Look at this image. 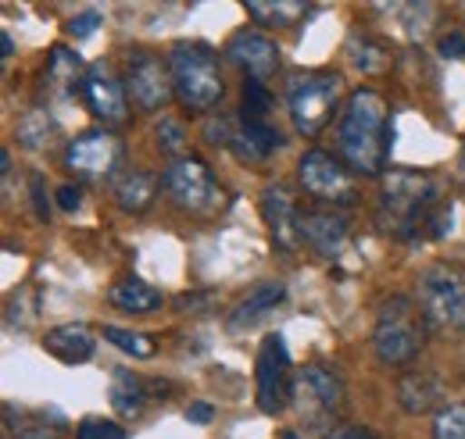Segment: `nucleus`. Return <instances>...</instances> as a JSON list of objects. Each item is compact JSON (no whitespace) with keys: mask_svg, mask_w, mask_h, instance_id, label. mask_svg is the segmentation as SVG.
<instances>
[{"mask_svg":"<svg viewBox=\"0 0 465 439\" xmlns=\"http://www.w3.org/2000/svg\"><path fill=\"white\" fill-rule=\"evenodd\" d=\"M422 346H426V318H422L419 304H411L408 297L383 300L376 329H372L376 357L391 368H405L422 354Z\"/></svg>","mask_w":465,"mask_h":439,"instance_id":"nucleus-4","label":"nucleus"},{"mask_svg":"<svg viewBox=\"0 0 465 439\" xmlns=\"http://www.w3.org/2000/svg\"><path fill=\"white\" fill-rule=\"evenodd\" d=\"M44 350L51 357H58L61 365H83V361L94 357L97 339H94V332L86 329V326L68 322V326H54V329L44 336Z\"/></svg>","mask_w":465,"mask_h":439,"instance_id":"nucleus-20","label":"nucleus"},{"mask_svg":"<svg viewBox=\"0 0 465 439\" xmlns=\"http://www.w3.org/2000/svg\"><path fill=\"white\" fill-rule=\"evenodd\" d=\"M344 93V79L337 72H308L297 75L287 86V108L291 122L301 136H315L341 104Z\"/></svg>","mask_w":465,"mask_h":439,"instance_id":"nucleus-6","label":"nucleus"},{"mask_svg":"<svg viewBox=\"0 0 465 439\" xmlns=\"http://www.w3.org/2000/svg\"><path fill=\"white\" fill-rule=\"evenodd\" d=\"M223 54H226V61L236 64L247 79H258V83H265V79L276 75V68H280V47H276L265 33H254V29H240L230 44H226Z\"/></svg>","mask_w":465,"mask_h":439,"instance_id":"nucleus-13","label":"nucleus"},{"mask_svg":"<svg viewBox=\"0 0 465 439\" xmlns=\"http://www.w3.org/2000/svg\"><path fill=\"white\" fill-rule=\"evenodd\" d=\"M433 439H465V404H451L433 418Z\"/></svg>","mask_w":465,"mask_h":439,"instance_id":"nucleus-31","label":"nucleus"},{"mask_svg":"<svg viewBox=\"0 0 465 439\" xmlns=\"http://www.w3.org/2000/svg\"><path fill=\"white\" fill-rule=\"evenodd\" d=\"M308 11H312V7L301 4V0H272V4H265V0H251V4H247V15H251V18H258L262 25H280V29L297 25Z\"/></svg>","mask_w":465,"mask_h":439,"instance_id":"nucleus-26","label":"nucleus"},{"mask_svg":"<svg viewBox=\"0 0 465 439\" xmlns=\"http://www.w3.org/2000/svg\"><path fill=\"white\" fill-rule=\"evenodd\" d=\"M287 300V282H280V278H265V282H258L236 307L230 311V318H226V329L230 332H243V329H254L262 318H269L280 304Z\"/></svg>","mask_w":465,"mask_h":439,"instance_id":"nucleus-17","label":"nucleus"},{"mask_svg":"<svg viewBox=\"0 0 465 439\" xmlns=\"http://www.w3.org/2000/svg\"><path fill=\"white\" fill-rule=\"evenodd\" d=\"M419 311L433 329H465V268L451 261H433L415 282Z\"/></svg>","mask_w":465,"mask_h":439,"instance_id":"nucleus-5","label":"nucleus"},{"mask_svg":"<svg viewBox=\"0 0 465 439\" xmlns=\"http://www.w3.org/2000/svg\"><path fill=\"white\" fill-rule=\"evenodd\" d=\"M440 400H444V383L426 368L405 372L398 379V404L408 415H430L440 407Z\"/></svg>","mask_w":465,"mask_h":439,"instance_id":"nucleus-19","label":"nucleus"},{"mask_svg":"<svg viewBox=\"0 0 465 439\" xmlns=\"http://www.w3.org/2000/svg\"><path fill=\"white\" fill-rule=\"evenodd\" d=\"M112 407H115L122 418H140L143 415V407H147V396H151V389L147 383L133 372V368H115V376H112Z\"/></svg>","mask_w":465,"mask_h":439,"instance_id":"nucleus-23","label":"nucleus"},{"mask_svg":"<svg viewBox=\"0 0 465 439\" xmlns=\"http://www.w3.org/2000/svg\"><path fill=\"white\" fill-rule=\"evenodd\" d=\"M29 190H33V208H36V219L47 221V219H51V200H47V186H44V175H40V171L29 179Z\"/></svg>","mask_w":465,"mask_h":439,"instance_id":"nucleus-37","label":"nucleus"},{"mask_svg":"<svg viewBox=\"0 0 465 439\" xmlns=\"http://www.w3.org/2000/svg\"><path fill=\"white\" fill-rule=\"evenodd\" d=\"M283 147V132L272 125V122H243L240 118V129L232 136V154L247 165H262L269 154H276Z\"/></svg>","mask_w":465,"mask_h":439,"instance_id":"nucleus-18","label":"nucleus"},{"mask_svg":"<svg viewBox=\"0 0 465 439\" xmlns=\"http://www.w3.org/2000/svg\"><path fill=\"white\" fill-rule=\"evenodd\" d=\"M283 439H301L297 433H283Z\"/></svg>","mask_w":465,"mask_h":439,"instance_id":"nucleus-45","label":"nucleus"},{"mask_svg":"<svg viewBox=\"0 0 465 439\" xmlns=\"http://www.w3.org/2000/svg\"><path fill=\"white\" fill-rule=\"evenodd\" d=\"M169 75H173V90L179 104L190 111H212L226 86H223V68H219V54L208 44L197 40H183L169 51Z\"/></svg>","mask_w":465,"mask_h":439,"instance_id":"nucleus-3","label":"nucleus"},{"mask_svg":"<svg viewBox=\"0 0 465 439\" xmlns=\"http://www.w3.org/2000/svg\"><path fill=\"white\" fill-rule=\"evenodd\" d=\"M118 161H122V143L108 129H90L83 136H75L64 151V168L75 171L79 179H108L115 175Z\"/></svg>","mask_w":465,"mask_h":439,"instance_id":"nucleus-11","label":"nucleus"},{"mask_svg":"<svg viewBox=\"0 0 465 439\" xmlns=\"http://www.w3.org/2000/svg\"><path fill=\"white\" fill-rule=\"evenodd\" d=\"M0 51H4V61L15 54V40H11V33H0Z\"/></svg>","mask_w":465,"mask_h":439,"instance_id":"nucleus-43","label":"nucleus"},{"mask_svg":"<svg viewBox=\"0 0 465 439\" xmlns=\"http://www.w3.org/2000/svg\"><path fill=\"white\" fill-rule=\"evenodd\" d=\"M201 304H212V293H183V297H175V311H183V315H197V307Z\"/></svg>","mask_w":465,"mask_h":439,"instance_id":"nucleus-40","label":"nucleus"},{"mask_svg":"<svg viewBox=\"0 0 465 439\" xmlns=\"http://www.w3.org/2000/svg\"><path fill=\"white\" fill-rule=\"evenodd\" d=\"M455 208L440 193L437 179L415 168H401L383 175L376 200V229L398 243L444 239L451 232Z\"/></svg>","mask_w":465,"mask_h":439,"instance_id":"nucleus-1","label":"nucleus"},{"mask_svg":"<svg viewBox=\"0 0 465 439\" xmlns=\"http://www.w3.org/2000/svg\"><path fill=\"white\" fill-rule=\"evenodd\" d=\"M262 219L269 225L272 243L283 254H293L304 243L301 239V211H297L287 186H265V193H262Z\"/></svg>","mask_w":465,"mask_h":439,"instance_id":"nucleus-15","label":"nucleus"},{"mask_svg":"<svg viewBox=\"0 0 465 439\" xmlns=\"http://www.w3.org/2000/svg\"><path fill=\"white\" fill-rule=\"evenodd\" d=\"M58 208L64 215H75L79 208H83V190L75 186V182H64L58 186Z\"/></svg>","mask_w":465,"mask_h":439,"instance_id":"nucleus-39","label":"nucleus"},{"mask_svg":"<svg viewBox=\"0 0 465 439\" xmlns=\"http://www.w3.org/2000/svg\"><path fill=\"white\" fill-rule=\"evenodd\" d=\"M104 18H101V11H83V15H75L72 22H68V33L75 36V40H86V36H94L97 33V25H101Z\"/></svg>","mask_w":465,"mask_h":439,"instance_id":"nucleus-36","label":"nucleus"},{"mask_svg":"<svg viewBox=\"0 0 465 439\" xmlns=\"http://www.w3.org/2000/svg\"><path fill=\"white\" fill-rule=\"evenodd\" d=\"M173 75L169 64H162L154 54L136 51L125 68V97L140 111H162L173 97Z\"/></svg>","mask_w":465,"mask_h":439,"instance_id":"nucleus-12","label":"nucleus"},{"mask_svg":"<svg viewBox=\"0 0 465 439\" xmlns=\"http://www.w3.org/2000/svg\"><path fill=\"white\" fill-rule=\"evenodd\" d=\"M83 101L86 108L94 111L104 125H122L125 122V86L115 79V72L97 61L86 68V79H83Z\"/></svg>","mask_w":465,"mask_h":439,"instance_id":"nucleus-14","label":"nucleus"},{"mask_svg":"<svg viewBox=\"0 0 465 439\" xmlns=\"http://www.w3.org/2000/svg\"><path fill=\"white\" fill-rule=\"evenodd\" d=\"M459 171H462V182H465V147H462V158H459Z\"/></svg>","mask_w":465,"mask_h":439,"instance_id":"nucleus-44","label":"nucleus"},{"mask_svg":"<svg viewBox=\"0 0 465 439\" xmlns=\"http://www.w3.org/2000/svg\"><path fill=\"white\" fill-rule=\"evenodd\" d=\"M344 379L330 365H308L293 383V404L308 422H330L344 411Z\"/></svg>","mask_w":465,"mask_h":439,"instance_id":"nucleus-10","label":"nucleus"},{"mask_svg":"<svg viewBox=\"0 0 465 439\" xmlns=\"http://www.w3.org/2000/svg\"><path fill=\"white\" fill-rule=\"evenodd\" d=\"M18 143L25 147V151H44L47 143H51V136H54V122H51V111L44 108H33L22 114V122H18Z\"/></svg>","mask_w":465,"mask_h":439,"instance_id":"nucleus-27","label":"nucleus"},{"mask_svg":"<svg viewBox=\"0 0 465 439\" xmlns=\"http://www.w3.org/2000/svg\"><path fill=\"white\" fill-rule=\"evenodd\" d=\"M401 15H405L408 36H411V40H422L426 29H430V18H433V4H405Z\"/></svg>","mask_w":465,"mask_h":439,"instance_id":"nucleus-33","label":"nucleus"},{"mask_svg":"<svg viewBox=\"0 0 465 439\" xmlns=\"http://www.w3.org/2000/svg\"><path fill=\"white\" fill-rule=\"evenodd\" d=\"M326 439H376V433H369L365 425H341V429H333Z\"/></svg>","mask_w":465,"mask_h":439,"instance_id":"nucleus-42","label":"nucleus"},{"mask_svg":"<svg viewBox=\"0 0 465 439\" xmlns=\"http://www.w3.org/2000/svg\"><path fill=\"white\" fill-rule=\"evenodd\" d=\"M297 179L308 197H315L319 204H330V208H351L358 197L351 171L326 151H304L297 161Z\"/></svg>","mask_w":465,"mask_h":439,"instance_id":"nucleus-9","label":"nucleus"},{"mask_svg":"<svg viewBox=\"0 0 465 439\" xmlns=\"http://www.w3.org/2000/svg\"><path fill=\"white\" fill-rule=\"evenodd\" d=\"M348 54H351V64H354L358 72H365V75H372V72H383V68H387V61H391L387 47H380L376 40H369V36H358V33L351 36Z\"/></svg>","mask_w":465,"mask_h":439,"instance_id":"nucleus-28","label":"nucleus"},{"mask_svg":"<svg viewBox=\"0 0 465 439\" xmlns=\"http://www.w3.org/2000/svg\"><path fill=\"white\" fill-rule=\"evenodd\" d=\"M232 136H236V129H232V122L226 114H212L204 122V140L212 147H232Z\"/></svg>","mask_w":465,"mask_h":439,"instance_id":"nucleus-35","label":"nucleus"},{"mask_svg":"<svg viewBox=\"0 0 465 439\" xmlns=\"http://www.w3.org/2000/svg\"><path fill=\"white\" fill-rule=\"evenodd\" d=\"M104 339L122 350V354H133V357H154V339L143 336V332H133V329H118V326H104Z\"/></svg>","mask_w":465,"mask_h":439,"instance_id":"nucleus-29","label":"nucleus"},{"mask_svg":"<svg viewBox=\"0 0 465 439\" xmlns=\"http://www.w3.org/2000/svg\"><path fill=\"white\" fill-rule=\"evenodd\" d=\"M162 186L175 208L190 215H215L223 204V190L201 158H175L162 175Z\"/></svg>","mask_w":465,"mask_h":439,"instance_id":"nucleus-7","label":"nucleus"},{"mask_svg":"<svg viewBox=\"0 0 465 439\" xmlns=\"http://www.w3.org/2000/svg\"><path fill=\"white\" fill-rule=\"evenodd\" d=\"M301 239L326 261H337L351 239L348 219L341 211H304L301 215Z\"/></svg>","mask_w":465,"mask_h":439,"instance_id":"nucleus-16","label":"nucleus"},{"mask_svg":"<svg viewBox=\"0 0 465 439\" xmlns=\"http://www.w3.org/2000/svg\"><path fill=\"white\" fill-rule=\"evenodd\" d=\"M79 439H125V429L108 422V418H83L79 422Z\"/></svg>","mask_w":465,"mask_h":439,"instance_id":"nucleus-34","label":"nucleus"},{"mask_svg":"<svg viewBox=\"0 0 465 439\" xmlns=\"http://www.w3.org/2000/svg\"><path fill=\"white\" fill-rule=\"evenodd\" d=\"M4 418H7V433L11 439H58L61 436V415H47V411H29V407H15L7 404L4 407Z\"/></svg>","mask_w":465,"mask_h":439,"instance_id":"nucleus-22","label":"nucleus"},{"mask_svg":"<svg viewBox=\"0 0 465 439\" xmlns=\"http://www.w3.org/2000/svg\"><path fill=\"white\" fill-rule=\"evenodd\" d=\"M154 136H158V147L165 151V154H183V147H186V129H183V122H175V118H162L158 122V129H154Z\"/></svg>","mask_w":465,"mask_h":439,"instance_id":"nucleus-32","label":"nucleus"},{"mask_svg":"<svg viewBox=\"0 0 465 439\" xmlns=\"http://www.w3.org/2000/svg\"><path fill=\"white\" fill-rule=\"evenodd\" d=\"M254 379H258V411L262 415H283L293 404V372H291V350H287V339L280 332H269L258 346V368H254Z\"/></svg>","mask_w":465,"mask_h":439,"instance_id":"nucleus-8","label":"nucleus"},{"mask_svg":"<svg viewBox=\"0 0 465 439\" xmlns=\"http://www.w3.org/2000/svg\"><path fill=\"white\" fill-rule=\"evenodd\" d=\"M269 111H272V97H269L265 83L247 79V83H243V104H240V118H243V122H269Z\"/></svg>","mask_w":465,"mask_h":439,"instance_id":"nucleus-30","label":"nucleus"},{"mask_svg":"<svg viewBox=\"0 0 465 439\" xmlns=\"http://www.w3.org/2000/svg\"><path fill=\"white\" fill-rule=\"evenodd\" d=\"M158 182H162L158 175H151V171H143V168H129L125 175H118L115 186H112L115 204L122 211H133V215L147 211L151 200H154V193H158Z\"/></svg>","mask_w":465,"mask_h":439,"instance_id":"nucleus-21","label":"nucleus"},{"mask_svg":"<svg viewBox=\"0 0 465 439\" xmlns=\"http://www.w3.org/2000/svg\"><path fill=\"white\" fill-rule=\"evenodd\" d=\"M83 79H86V72H83V57L75 54V51H68V47H51V57H47V72H44V83H51V86H58L64 93H83Z\"/></svg>","mask_w":465,"mask_h":439,"instance_id":"nucleus-24","label":"nucleus"},{"mask_svg":"<svg viewBox=\"0 0 465 439\" xmlns=\"http://www.w3.org/2000/svg\"><path fill=\"white\" fill-rule=\"evenodd\" d=\"M212 418H215V407L204 404V400H197V404L186 407V422H190V425H208Z\"/></svg>","mask_w":465,"mask_h":439,"instance_id":"nucleus-41","label":"nucleus"},{"mask_svg":"<svg viewBox=\"0 0 465 439\" xmlns=\"http://www.w3.org/2000/svg\"><path fill=\"white\" fill-rule=\"evenodd\" d=\"M108 297H112V304H115L118 311H129V315H147V311L162 307V293L154 286H147L143 278H136V275L115 282Z\"/></svg>","mask_w":465,"mask_h":439,"instance_id":"nucleus-25","label":"nucleus"},{"mask_svg":"<svg viewBox=\"0 0 465 439\" xmlns=\"http://www.w3.org/2000/svg\"><path fill=\"white\" fill-rule=\"evenodd\" d=\"M394 122L376 90H354L337 114V154L351 175L376 179L391 165Z\"/></svg>","mask_w":465,"mask_h":439,"instance_id":"nucleus-2","label":"nucleus"},{"mask_svg":"<svg viewBox=\"0 0 465 439\" xmlns=\"http://www.w3.org/2000/svg\"><path fill=\"white\" fill-rule=\"evenodd\" d=\"M437 54L444 57V61H462L465 57V36L462 33H448V36H440Z\"/></svg>","mask_w":465,"mask_h":439,"instance_id":"nucleus-38","label":"nucleus"}]
</instances>
